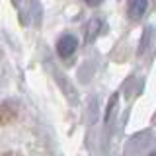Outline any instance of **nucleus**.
Masks as SVG:
<instances>
[{
  "mask_svg": "<svg viewBox=\"0 0 156 156\" xmlns=\"http://www.w3.org/2000/svg\"><path fill=\"white\" fill-rule=\"evenodd\" d=\"M76 47H78V41H76L74 35H62L61 39H58V43H57V53L66 58V57L74 55Z\"/></svg>",
  "mask_w": 156,
  "mask_h": 156,
  "instance_id": "nucleus-1",
  "label": "nucleus"
},
{
  "mask_svg": "<svg viewBox=\"0 0 156 156\" xmlns=\"http://www.w3.org/2000/svg\"><path fill=\"white\" fill-rule=\"evenodd\" d=\"M18 117V107L12 101H0V125H8Z\"/></svg>",
  "mask_w": 156,
  "mask_h": 156,
  "instance_id": "nucleus-2",
  "label": "nucleus"
},
{
  "mask_svg": "<svg viewBox=\"0 0 156 156\" xmlns=\"http://www.w3.org/2000/svg\"><path fill=\"white\" fill-rule=\"evenodd\" d=\"M146 6H148V2L146 0H131L129 4V16L133 20H140L144 16L146 12Z\"/></svg>",
  "mask_w": 156,
  "mask_h": 156,
  "instance_id": "nucleus-3",
  "label": "nucleus"
},
{
  "mask_svg": "<svg viewBox=\"0 0 156 156\" xmlns=\"http://www.w3.org/2000/svg\"><path fill=\"white\" fill-rule=\"evenodd\" d=\"M84 2L88 4V6H100V4H101V0H84Z\"/></svg>",
  "mask_w": 156,
  "mask_h": 156,
  "instance_id": "nucleus-4",
  "label": "nucleus"
},
{
  "mask_svg": "<svg viewBox=\"0 0 156 156\" xmlns=\"http://www.w3.org/2000/svg\"><path fill=\"white\" fill-rule=\"evenodd\" d=\"M4 156H16V154H14V152H6V154H4Z\"/></svg>",
  "mask_w": 156,
  "mask_h": 156,
  "instance_id": "nucleus-5",
  "label": "nucleus"
}]
</instances>
